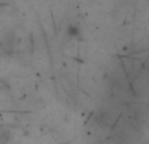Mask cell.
Segmentation results:
<instances>
[{
    "instance_id": "cell-1",
    "label": "cell",
    "mask_w": 149,
    "mask_h": 144,
    "mask_svg": "<svg viewBox=\"0 0 149 144\" xmlns=\"http://www.w3.org/2000/svg\"><path fill=\"white\" fill-rule=\"evenodd\" d=\"M119 119V113L114 110H100L97 113V122L98 124H101L102 127H106V129H111L116 124Z\"/></svg>"
},
{
    "instance_id": "cell-2",
    "label": "cell",
    "mask_w": 149,
    "mask_h": 144,
    "mask_svg": "<svg viewBox=\"0 0 149 144\" xmlns=\"http://www.w3.org/2000/svg\"><path fill=\"white\" fill-rule=\"evenodd\" d=\"M67 34L71 38H77L80 36V28L77 25H70L67 29Z\"/></svg>"
}]
</instances>
